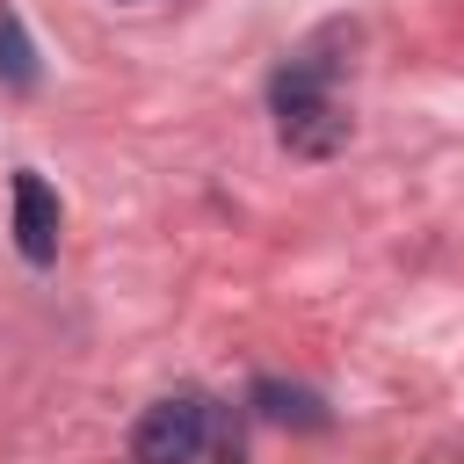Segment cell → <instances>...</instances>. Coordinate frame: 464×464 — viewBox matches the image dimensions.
<instances>
[{"mask_svg": "<svg viewBox=\"0 0 464 464\" xmlns=\"http://www.w3.org/2000/svg\"><path fill=\"white\" fill-rule=\"evenodd\" d=\"M326 44H334V29H319V36H312V44L268 80L276 130H283V145L304 152V160H326V152L348 145V109H341V94H334L341 58H326Z\"/></svg>", "mask_w": 464, "mask_h": 464, "instance_id": "6da1fadb", "label": "cell"}, {"mask_svg": "<svg viewBox=\"0 0 464 464\" xmlns=\"http://www.w3.org/2000/svg\"><path fill=\"white\" fill-rule=\"evenodd\" d=\"M203 442H210V399L203 392H167L138 413L130 464H196Z\"/></svg>", "mask_w": 464, "mask_h": 464, "instance_id": "7a4b0ae2", "label": "cell"}, {"mask_svg": "<svg viewBox=\"0 0 464 464\" xmlns=\"http://www.w3.org/2000/svg\"><path fill=\"white\" fill-rule=\"evenodd\" d=\"M14 246L44 268L58 254V196L44 174H14Z\"/></svg>", "mask_w": 464, "mask_h": 464, "instance_id": "3957f363", "label": "cell"}, {"mask_svg": "<svg viewBox=\"0 0 464 464\" xmlns=\"http://www.w3.org/2000/svg\"><path fill=\"white\" fill-rule=\"evenodd\" d=\"M254 406H261L268 420H297V428H326V406H319L312 392H297V384H276V377H261V384H254Z\"/></svg>", "mask_w": 464, "mask_h": 464, "instance_id": "277c9868", "label": "cell"}, {"mask_svg": "<svg viewBox=\"0 0 464 464\" xmlns=\"http://www.w3.org/2000/svg\"><path fill=\"white\" fill-rule=\"evenodd\" d=\"M0 80H7V87H36V51H29L14 7H0Z\"/></svg>", "mask_w": 464, "mask_h": 464, "instance_id": "5b68a950", "label": "cell"}]
</instances>
